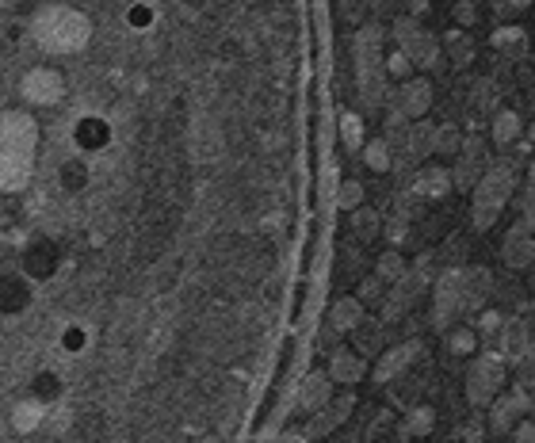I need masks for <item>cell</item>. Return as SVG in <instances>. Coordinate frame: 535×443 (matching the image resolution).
<instances>
[{
	"instance_id": "obj_31",
	"label": "cell",
	"mask_w": 535,
	"mask_h": 443,
	"mask_svg": "<svg viewBox=\"0 0 535 443\" xmlns=\"http://www.w3.org/2000/svg\"><path fill=\"white\" fill-rule=\"evenodd\" d=\"M436 253V264L444 268V264H471V241L463 237V233H451L444 237V245L440 249H432Z\"/></svg>"
},
{
	"instance_id": "obj_21",
	"label": "cell",
	"mask_w": 535,
	"mask_h": 443,
	"mask_svg": "<svg viewBox=\"0 0 535 443\" xmlns=\"http://www.w3.org/2000/svg\"><path fill=\"white\" fill-rule=\"evenodd\" d=\"M352 337V348L360 352L364 359H375L379 352L386 348V321H379V317H367L364 314V321L348 333Z\"/></svg>"
},
{
	"instance_id": "obj_50",
	"label": "cell",
	"mask_w": 535,
	"mask_h": 443,
	"mask_svg": "<svg viewBox=\"0 0 535 443\" xmlns=\"http://www.w3.org/2000/svg\"><path fill=\"white\" fill-rule=\"evenodd\" d=\"M425 12H428V0H409V16H417V20H421Z\"/></svg>"
},
{
	"instance_id": "obj_10",
	"label": "cell",
	"mask_w": 535,
	"mask_h": 443,
	"mask_svg": "<svg viewBox=\"0 0 535 443\" xmlns=\"http://www.w3.org/2000/svg\"><path fill=\"white\" fill-rule=\"evenodd\" d=\"M383 54H386V27L383 23H364L352 39V65H356V77L367 73H379L383 69Z\"/></svg>"
},
{
	"instance_id": "obj_16",
	"label": "cell",
	"mask_w": 535,
	"mask_h": 443,
	"mask_svg": "<svg viewBox=\"0 0 535 443\" xmlns=\"http://www.w3.org/2000/svg\"><path fill=\"white\" fill-rule=\"evenodd\" d=\"M325 375L333 379V386H360L367 379V359L356 352V348H344V344H333L329 352V367Z\"/></svg>"
},
{
	"instance_id": "obj_35",
	"label": "cell",
	"mask_w": 535,
	"mask_h": 443,
	"mask_svg": "<svg viewBox=\"0 0 535 443\" xmlns=\"http://www.w3.org/2000/svg\"><path fill=\"white\" fill-rule=\"evenodd\" d=\"M360 153H364V165L371 172H379V176L390 172V146H386V138H364Z\"/></svg>"
},
{
	"instance_id": "obj_37",
	"label": "cell",
	"mask_w": 535,
	"mask_h": 443,
	"mask_svg": "<svg viewBox=\"0 0 535 443\" xmlns=\"http://www.w3.org/2000/svg\"><path fill=\"white\" fill-rule=\"evenodd\" d=\"M379 237H386L390 241V249H402L409 241V211H398L390 214V218H383V230H379Z\"/></svg>"
},
{
	"instance_id": "obj_19",
	"label": "cell",
	"mask_w": 535,
	"mask_h": 443,
	"mask_svg": "<svg viewBox=\"0 0 535 443\" xmlns=\"http://www.w3.org/2000/svg\"><path fill=\"white\" fill-rule=\"evenodd\" d=\"M440 50H444V58L451 62L455 73L471 69L474 58H478V46H474V39L467 35V27H451V31H444V35H440Z\"/></svg>"
},
{
	"instance_id": "obj_13",
	"label": "cell",
	"mask_w": 535,
	"mask_h": 443,
	"mask_svg": "<svg viewBox=\"0 0 535 443\" xmlns=\"http://www.w3.org/2000/svg\"><path fill=\"white\" fill-rule=\"evenodd\" d=\"M398 50L409 58V65H413V73H432L436 65L444 62V50H440V35L436 31H428L425 23L409 35L406 43H398Z\"/></svg>"
},
{
	"instance_id": "obj_28",
	"label": "cell",
	"mask_w": 535,
	"mask_h": 443,
	"mask_svg": "<svg viewBox=\"0 0 535 443\" xmlns=\"http://www.w3.org/2000/svg\"><path fill=\"white\" fill-rule=\"evenodd\" d=\"M444 352L455 359H463V356H474L478 352V333H474L471 325H448L444 329Z\"/></svg>"
},
{
	"instance_id": "obj_40",
	"label": "cell",
	"mask_w": 535,
	"mask_h": 443,
	"mask_svg": "<svg viewBox=\"0 0 535 443\" xmlns=\"http://www.w3.org/2000/svg\"><path fill=\"white\" fill-rule=\"evenodd\" d=\"M471 104L478 107V111H497V107H501V92H497V85H493L490 77L474 85V92H471Z\"/></svg>"
},
{
	"instance_id": "obj_25",
	"label": "cell",
	"mask_w": 535,
	"mask_h": 443,
	"mask_svg": "<svg viewBox=\"0 0 535 443\" xmlns=\"http://www.w3.org/2000/svg\"><path fill=\"white\" fill-rule=\"evenodd\" d=\"M356 88H360V104L364 111H383L386 100H390V77H386V69L379 73H367V77H356Z\"/></svg>"
},
{
	"instance_id": "obj_18",
	"label": "cell",
	"mask_w": 535,
	"mask_h": 443,
	"mask_svg": "<svg viewBox=\"0 0 535 443\" xmlns=\"http://www.w3.org/2000/svg\"><path fill=\"white\" fill-rule=\"evenodd\" d=\"M31 298H35V287H31V279L23 272L0 275V314L8 317L23 314L31 306Z\"/></svg>"
},
{
	"instance_id": "obj_1",
	"label": "cell",
	"mask_w": 535,
	"mask_h": 443,
	"mask_svg": "<svg viewBox=\"0 0 535 443\" xmlns=\"http://www.w3.org/2000/svg\"><path fill=\"white\" fill-rule=\"evenodd\" d=\"M39 165V123L31 111H0V191H23Z\"/></svg>"
},
{
	"instance_id": "obj_45",
	"label": "cell",
	"mask_w": 535,
	"mask_h": 443,
	"mask_svg": "<svg viewBox=\"0 0 535 443\" xmlns=\"http://www.w3.org/2000/svg\"><path fill=\"white\" fill-rule=\"evenodd\" d=\"M58 394H62V379H58V375H50V371H46V375L35 379V398L39 401H54Z\"/></svg>"
},
{
	"instance_id": "obj_33",
	"label": "cell",
	"mask_w": 535,
	"mask_h": 443,
	"mask_svg": "<svg viewBox=\"0 0 535 443\" xmlns=\"http://www.w3.org/2000/svg\"><path fill=\"white\" fill-rule=\"evenodd\" d=\"M352 295H356V302H360L364 310H379V302H383V295H386V283L375 272L360 275V279H356V291H352Z\"/></svg>"
},
{
	"instance_id": "obj_3",
	"label": "cell",
	"mask_w": 535,
	"mask_h": 443,
	"mask_svg": "<svg viewBox=\"0 0 535 443\" xmlns=\"http://www.w3.org/2000/svg\"><path fill=\"white\" fill-rule=\"evenodd\" d=\"M516 191V169L509 161H497V165H486V172L474 180V188L467 191L471 195V226L474 233H490L505 207L513 203Z\"/></svg>"
},
{
	"instance_id": "obj_23",
	"label": "cell",
	"mask_w": 535,
	"mask_h": 443,
	"mask_svg": "<svg viewBox=\"0 0 535 443\" xmlns=\"http://www.w3.org/2000/svg\"><path fill=\"white\" fill-rule=\"evenodd\" d=\"M344 214H348V237L360 241V245L375 241L379 230H383V211H375V207H367V203H360V207H352V211H344Z\"/></svg>"
},
{
	"instance_id": "obj_9",
	"label": "cell",
	"mask_w": 535,
	"mask_h": 443,
	"mask_svg": "<svg viewBox=\"0 0 535 443\" xmlns=\"http://www.w3.org/2000/svg\"><path fill=\"white\" fill-rule=\"evenodd\" d=\"M20 96L23 104L31 107H54L65 100V77L54 69V65H35L27 69L20 81Z\"/></svg>"
},
{
	"instance_id": "obj_46",
	"label": "cell",
	"mask_w": 535,
	"mask_h": 443,
	"mask_svg": "<svg viewBox=\"0 0 535 443\" xmlns=\"http://www.w3.org/2000/svg\"><path fill=\"white\" fill-rule=\"evenodd\" d=\"M509 436H513L516 443H532L535 440V424H532V413L528 417H520V421L509 428Z\"/></svg>"
},
{
	"instance_id": "obj_20",
	"label": "cell",
	"mask_w": 535,
	"mask_h": 443,
	"mask_svg": "<svg viewBox=\"0 0 535 443\" xmlns=\"http://www.w3.org/2000/svg\"><path fill=\"white\" fill-rule=\"evenodd\" d=\"M329 398H333V379H329L321 367L306 371L302 382H299V409L302 413H314V409H321Z\"/></svg>"
},
{
	"instance_id": "obj_41",
	"label": "cell",
	"mask_w": 535,
	"mask_h": 443,
	"mask_svg": "<svg viewBox=\"0 0 535 443\" xmlns=\"http://www.w3.org/2000/svg\"><path fill=\"white\" fill-rule=\"evenodd\" d=\"M383 69H386V77H390V81H402V77L413 73V65H409V58L398 50V46H394L390 54H383Z\"/></svg>"
},
{
	"instance_id": "obj_48",
	"label": "cell",
	"mask_w": 535,
	"mask_h": 443,
	"mask_svg": "<svg viewBox=\"0 0 535 443\" xmlns=\"http://www.w3.org/2000/svg\"><path fill=\"white\" fill-rule=\"evenodd\" d=\"M486 436V428H482V417H474L467 428H463V440H482Z\"/></svg>"
},
{
	"instance_id": "obj_14",
	"label": "cell",
	"mask_w": 535,
	"mask_h": 443,
	"mask_svg": "<svg viewBox=\"0 0 535 443\" xmlns=\"http://www.w3.org/2000/svg\"><path fill=\"white\" fill-rule=\"evenodd\" d=\"M390 100L402 107L409 119H421V115H428L432 104H436V88H432V81H425L421 73H409V77H402L398 92H390Z\"/></svg>"
},
{
	"instance_id": "obj_17",
	"label": "cell",
	"mask_w": 535,
	"mask_h": 443,
	"mask_svg": "<svg viewBox=\"0 0 535 443\" xmlns=\"http://www.w3.org/2000/svg\"><path fill=\"white\" fill-rule=\"evenodd\" d=\"M493 272L482 268V264H467V283H463V314L459 317H471L478 314L482 306H490L493 298Z\"/></svg>"
},
{
	"instance_id": "obj_27",
	"label": "cell",
	"mask_w": 535,
	"mask_h": 443,
	"mask_svg": "<svg viewBox=\"0 0 535 443\" xmlns=\"http://www.w3.org/2000/svg\"><path fill=\"white\" fill-rule=\"evenodd\" d=\"M46 421V401H39V398H23V401H16L12 405V428L16 432H35L39 424Z\"/></svg>"
},
{
	"instance_id": "obj_26",
	"label": "cell",
	"mask_w": 535,
	"mask_h": 443,
	"mask_svg": "<svg viewBox=\"0 0 535 443\" xmlns=\"http://www.w3.org/2000/svg\"><path fill=\"white\" fill-rule=\"evenodd\" d=\"M436 428V409L432 405H409V413L398 424V440H421V436H432Z\"/></svg>"
},
{
	"instance_id": "obj_43",
	"label": "cell",
	"mask_w": 535,
	"mask_h": 443,
	"mask_svg": "<svg viewBox=\"0 0 535 443\" xmlns=\"http://www.w3.org/2000/svg\"><path fill=\"white\" fill-rule=\"evenodd\" d=\"M451 20L459 27H474L478 23V0H455L451 4Z\"/></svg>"
},
{
	"instance_id": "obj_11",
	"label": "cell",
	"mask_w": 535,
	"mask_h": 443,
	"mask_svg": "<svg viewBox=\"0 0 535 443\" xmlns=\"http://www.w3.org/2000/svg\"><path fill=\"white\" fill-rule=\"evenodd\" d=\"M448 169H451V188L471 191L474 180L486 172V146H482V138H467L463 134V146L448 161Z\"/></svg>"
},
{
	"instance_id": "obj_36",
	"label": "cell",
	"mask_w": 535,
	"mask_h": 443,
	"mask_svg": "<svg viewBox=\"0 0 535 443\" xmlns=\"http://www.w3.org/2000/svg\"><path fill=\"white\" fill-rule=\"evenodd\" d=\"M367 130H364V115H356V111H344L341 115V142L348 153H360L364 146Z\"/></svg>"
},
{
	"instance_id": "obj_38",
	"label": "cell",
	"mask_w": 535,
	"mask_h": 443,
	"mask_svg": "<svg viewBox=\"0 0 535 443\" xmlns=\"http://www.w3.org/2000/svg\"><path fill=\"white\" fill-rule=\"evenodd\" d=\"M467 321H471V329L478 333V340H482V337H497V333H501V325H505V317L497 314L493 306H482V310H478V314H471Z\"/></svg>"
},
{
	"instance_id": "obj_34",
	"label": "cell",
	"mask_w": 535,
	"mask_h": 443,
	"mask_svg": "<svg viewBox=\"0 0 535 443\" xmlns=\"http://www.w3.org/2000/svg\"><path fill=\"white\" fill-rule=\"evenodd\" d=\"M409 268V260L402 256V249H386V253H379V260H375V275L383 279L386 287L394 283V279H402Z\"/></svg>"
},
{
	"instance_id": "obj_32",
	"label": "cell",
	"mask_w": 535,
	"mask_h": 443,
	"mask_svg": "<svg viewBox=\"0 0 535 443\" xmlns=\"http://www.w3.org/2000/svg\"><path fill=\"white\" fill-rule=\"evenodd\" d=\"M524 43H528V31L513 20L501 23V27H493V35H490V46L493 50H501V54H513V50H520Z\"/></svg>"
},
{
	"instance_id": "obj_4",
	"label": "cell",
	"mask_w": 535,
	"mask_h": 443,
	"mask_svg": "<svg viewBox=\"0 0 535 443\" xmlns=\"http://www.w3.org/2000/svg\"><path fill=\"white\" fill-rule=\"evenodd\" d=\"M501 386H509V359L501 356V352H482V356L474 352L471 367H467V379H463L467 405H471L474 413H482L497 398Z\"/></svg>"
},
{
	"instance_id": "obj_30",
	"label": "cell",
	"mask_w": 535,
	"mask_h": 443,
	"mask_svg": "<svg viewBox=\"0 0 535 443\" xmlns=\"http://www.w3.org/2000/svg\"><path fill=\"white\" fill-rule=\"evenodd\" d=\"M406 127H409V115L398 104H394V100H386V107H383V138H386V146H390V149L402 146Z\"/></svg>"
},
{
	"instance_id": "obj_47",
	"label": "cell",
	"mask_w": 535,
	"mask_h": 443,
	"mask_svg": "<svg viewBox=\"0 0 535 443\" xmlns=\"http://www.w3.org/2000/svg\"><path fill=\"white\" fill-rule=\"evenodd\" d=\"M150 23H153L150 8H134V12H130V27H150Z\"/></svg>"
},
{
	"instance_id": "obj_22",
	"label": "cell",
	"mask_w": 535,
	"mask_h": 443,
	"mask_svg": "<svg viewBox=\"0 0 535 443\" xmlns=\"http://www.w3.org/2000/svg\"><path fill=\"white\" fill-rule=\"evenodd\" d=\"M520 130H524V123H520V111H513V107H497V111H493L490 138H493V146L501 149V153H509V149L520 142Z\"/></svg>"
},
{
	"instance_id": "obj_49",
	"label": "cell",
	"mask_w": 535,
	"mask_h": 443,
	"mask_svg": "<svg viewBox=\"0 0 535 443\" xmlns=\"http://www.w3.org/2000/svg\"><path fill=\"white\" fill-rule=\"evenodd\" d=\"M493 12H497V16H501V20L509 23V16H513L516 8H513V4H509V0H493Z\"/></svg>"
},
{
	"instance_id": "obj_5",
	"label": "cell",
	"mask_w": 535,
	"mask_h": 443,
	"mask_svg": "<svg viewBox=\"0 0 535 443\" xmlns=\"http://www.w3.org/2000/svg\"><path fill=\"white\" fill-rule=\"evenodd\" d=\"M463 283H467V264H444L432 275V325L444 333L448 325L463 321Z\"/></svg>"
},
{
	"instance_id": "obj_2",
	"label": "cell",
	"mask_w": 535,
	"mask_h": 443,
	"mask_svg": "<svg viewBox=\"0 0 535 443\" xmlns=\"http://www.w3.org/2000/svg\"><path fill=\"white\" fill-rule=\"evenodd\" d=\"M31 35L46 54L69 58V54H81L92 43V20L73 4H46L31 20Z\"/></svg>"
},
{
	"instance_id": "obj_15",
	"label": "cell",
	"mask_w": 535,
	"mask_h": 443,
	"mask_svg": "<svg viewBox=\"0 0 535 443\" xmlns=\"http://www.w3.org/2000/svg\"><path fill=\"white\" fill-rule=\"evenodd\" d=\"M62 268V249L50 241V237H39L23 249V275L31 283H43V279H54V272Z\"/></svg>"
},
{
	"instance_id": "obj_8",
	"label": "cell",
	"mask_w": 535,
	"mask_h": 443,
	"mask_svg": "<svg viewBox=\"0 0 535 443\" xmlns=\"http://www.w3.org/2000/svg\"><path fill=\"white\" fill-rule=\"evenodd\" d=\"M425 356V344L417 337L402 340V344H394V348H383L379 356H375V371H371V379L379 382V386H390L394 379H402L409 375L417 363Z\"/></svg>"
},
{
	"instance_id": "obj_39",
	"label": "cell",
	"mask_w": 535,
	"mask_h": 443,
	"mask_svg": "<svg viewBox=\"0 0 535 443\" xmlns=\"http://www.w3.org/2000/svg\"><path fill=\"white\" fill-rule=\"evenodd\" d=\"M360 203H367V188L356 180V176H348V180H341V188H337V207L341 211H352V207H360Z\"/></svg>"
},
{
	"instance_id": "obj_51",
	"label": "cell",
	"mask_w": 535,
	"mask_h": 443,
	"mask_svg": "<svg viewBox=\"0 0 535 443\" xmlns=\"http://www.w3.org/2000/svg\"><path fill=\"white\" fill-rule=\"evenodd\" d=\"M509 4H513V8H516V12H520V8H532V4H535V0H509Z\"/></svg>"
},
{
	"instance_id": "obj_29",
	"label": "cell",
	"mask_w": 535,
	"mask_h": 443,
	"mask_svg": "<svg viewBox=\"0 0 535 443\" xmlns=\"http://www.w3.org/2000/svg\"><path fill=\"white\" fill-rule=\"evenodd\" d=\"M459 146H463V130L455 123H436L432 127V157L436 161H451L459 153Z\"/></svg>"
},
{
	"instance_id": "obj_12",
	"label": "cell",
	"mask_w": 535,
	"mask_h": 443,
	"mask_svg": "<svg viewBox=\"0 0 535 443\" xmlns=\"http://www.w3.org/2000/svg\"><path fill=\"white\" fill-rule=\"evenodd\" d=\"M535 260V237H532V218L513 222L505 237H501V264L513 272H528Z\"/></svg>"
},
{
	"instance_id": "obj_44",
	"label": "cell",
	"mask_w": 535,
	"mask_h": 443,
	"mask_svg": "<svg viewBox=\"0 0 535 443\" xmlns=\"http://www.w3.org/2000/svg\"><path fill=\"white\" fill-rule=\"evenodd\" d=\"M77 138H81V146H104V138H107V127L104 123H96V119H88V123H81L77 127Z\"/></svg>"
},
{
	"instance_id": "obj_6",
	"label": "cell",
	"mask_w": 535,
	"mask_h": 443,
	"mask_svg": "<svg viewBox=\"0 0 535 443\" xmlns=\"http://www.w3.org/2000/svg\"><path fill=\"white\" fill-rule=\"evenodd\" d=\"M486 409H490V436H509V428H513L520 417L532 413V390H528V382H520L513 390L501 386L497 398H493Z\"/></svg>"
},
{
	"instance_id": "obj_24",
	"label": "cell",
	"mask_w": 535,
	"mask_h": 443,
	"mask_svg": "<svg viewBox=\"0 0 535 443\" xmlns=\"http://www.w3.org/2000/svg\"><path fill=\"white\" fill-rule=\"evenodd\" d=\"M364 314H367V310L360 306V302H356V295H341L337 302H333V306H329V321H325V325H329V329H337L341 337H348V333H352V329L364 321Z\"/></svg>"
},
{
	"instance_id": "obj_7",
	"label": "cell",
	"mask_w": 535,
	"mask_h": 443,
	"mask_svg": "<svg viewBox=\"0 0 535 443\" xmlns=\"http://www.w3.org/2000/svg\"><path fill=\"white\" fill-rule=\"evenodd\" d=\"M352 409H356V390H352V386H344L341 394L333 390V398L325 401L321 409L310 413V424L302 428V440H321V436H329V432L344 428L348 417H352Z\"/></svg>"
},
{
	"instance_id": "obj_42",
	"label": "cell",
	"mask_w": 535,
	"mask_h": 443,
	"mask_svg": "<svg viewBox=\"0 0 535 443\" xmlns=\"http://www.w3.org/2000/svg\"><path fill=\"white\" fill-rule=\"evenodd\" d=\"M62 184L69 191L85 188V184H88V165H85V161H69V165L62 169Z\"/></svg>"
}]
</instances>
